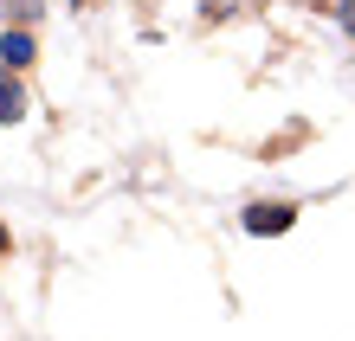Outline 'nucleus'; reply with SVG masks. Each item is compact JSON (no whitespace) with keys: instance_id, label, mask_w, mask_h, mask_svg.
I'll return each instance as SVG.
<instances>
[{"instance_id":"1","label":"nucleus","mask_w":355,"mask_h":341,"mask_svg":"<svg viewBox=\"0 0 355 341\" xmlns=\"http://www.w3.org/2000/svg\"><path fill=\"white\" fill-rule=\"evenodd\" d=\"M239 225L252 232V239H284V232L297 225V206H291V200H252L239 212Z\"/></svg>"},{"instance_id":"2","label":"nucleus","mask_w":355,"mask_h":341,"mask_svg":"<svg viewBox=\"0 0 355 341\" xmlns=\"http://www.w3.org/2000/svg\"><path fill=\"white\" fill-rule=\"evenodd\" d=\"M33 58H39V46H33L26 26H7V33H0V65H7V71H26Z\"/></svg>"},{"instance_id":"3","label":"nucleus","mask_w":355,"mask_h":341,"mask_svg":"<svg viewBox=\"0 0 355 341\" xmlns=\"http://www.w3.org/2000/svg\"><path fill=\"white\" fill-rule=\"evenodd\" d=\"M26 116V91H19V77L0 65V122H19Z\"/></svg>"},{"instance_id":"4","label":"nucleus","mask_w":355,"mask_h":341,"mask_svg":"<svg viewBox=\"0 0 355 341\" xmlns=\"http://www.w3.org/2000/svg\"><path fill=\"white\" fill-rule=\"evenodd\" d=\"M0 13H7L13 26H26V19H39V0H0Z\"/></svg>"},{"instance_id":"5","label":"nucleus","mask_w":355,"mask_h":341,"mask_svg":"<svg viewBox=\"0 0 355 341\" xmlns=\"http://www.w3.org/2000/svg\"><path fill=\"white\" fill-rule=\"evenodd\" d=\"M336 26H343V33L355 39V0H336Z\"/></svg>"},{"instance_id":"6","label":"nucleus","mask_w":355,"mask_h":341,"mask_svg":"<svg viewBox=\"0 0 355 341\" xmlns=\"http://www.w3.org/2000/svg\"><path fill=\"white\" fill-rule=\"evenodd\" d=\"M7 245H13V232H7V225H0V251H7Z\"/></svg>"}]
</instances>
